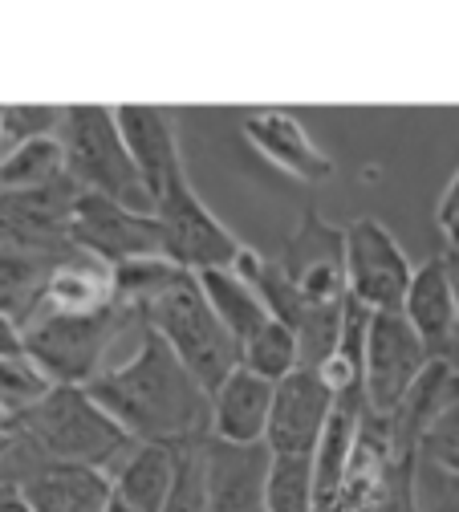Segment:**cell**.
Listing matches in <instances>:
<instances>
[{"instance_id":"cell-32","label":"cell","mask_w":459,"mask_h":512,"mask_svg":"<svg viewBox=\"0 0 459 512\" xmlns=\"http://www.w3.org/2000/svg\"><path fill=\"white\" fill-rule=\"evenodd\" d=\"M435 224H439V232L447 240V252H459V171L443 187L439 208H435Z\"/></svg>"},{"instance_id":"cell-17","label":"cell","mask_w":459,"mask_h":512,"mask_svg":"<svg viewBox=\"0 0 459 512\" xmlns=\"http://www.w3.org/2000/svg\"><path fill=\"white\" fill-rule=\"evenodd\" d=\"M244 139L269 163H277L285 175H293L301 183H321V179L334 175V159L309 139V131L289 110H252V114H244Z\"/></svg>"},{"instance_id":"cell-7","label":"cell","mask_w":459,"mask_h":512,"mask_svg":"<svg viewBox=\"0 0 459 512\" xmlns=\"http://www.w3.org/2000/svg\"><path fill=\"white\" fill-rule=\"evenodd\" d=\"M346 236V297L370 313L403 309L415 265L382 220L362 216L342 228Z\"/></svg>"},{"instance_id":"cell-25","label":"cell","mask_w":459,"mask_h":512,"mask_svg":"<svg viewBox=\"0 0 459 512\" xmlns=\"http://www.w3.org/2000/svg\"><path fill=\"white\" fill-rule=\"evenodd\" d=\"M65 175V151L53 139H37L25 143L17 151H9L0 159V191H29V187H45L57 183Z\"/></svg>"},{"instance_id":"cell-36","label":"cell","mask_w":459,"mask_h":512,"mask_svg":"<svg viewBox=\"0 0 459 512\" xmlns=\"http://www.w3.org/2000/svg\"><path fill=\"white\" fill-rule=\"evenodd\" d=\"M106 512H135V508H126L122 500H114V496H110V504H106Z\"/></svg>"},{"instance_id":"cell-14","label":"cell","mask_w":459,"mask_h":512,"mask_svg":"<svg viewBox=\"0 0 459 512\" xmlns=\"http://www.w3.org/2000/svg\"><path fill=\"white\" fill-rule=\"evenodd\" d=\"M334 407V391L309 366H297L281 382H273V407L265 427V447L273 456H313Z\"/></svg>"},{"instance_id":"cell-24","label":"cell","mask_w":459,"mask_h":512,"mask_svg":"<svg viewBox=\"0 0 459 512\" xmlns=\"http://www.w3.org/2000/svg\"><path fill=\"white\" fill-rule=\"evenodd\" d=\"M240 362L248 374L265 378V382H281L285 374H293L301 366V350H297V338L289 326H281L277 317H269L265 326H260L256 334H248L240 346Z\"/></svg>"},{"instance_id":"cell-37","label":"cell","mask_w":459,"mask_h":512,"mask_svg":"<svg viewBox=\"0 0 459 512\" xmlns=\"http://www.w3.org/2000/svg\"><path fill=\"white\" fill-rule=\"evenodd\" d=\"M5 443H9V439H5V427H0V456H5Z\"/></svg>"},{"instance_id":"cell-3","label":"cell","mask_w":459,"mask_h":512,"mask_svg":"<svg viewBox=\"0 0 459 512\" xmlns=\"http://www.w3.org/2000/svg\"><path fill=\"white\" fill-rule=\"evenodd\" d=\"M139 317L147 330H155L167 342V350L183 362V370L200 382L208 395L240 362L236 338L220 326V317L204 301L195 273H179Z\"/></svg>"},{"instance_id":"cell-35","label":"cell","mask_w":459,"mask_h":512,"mask_svg":"<svg viewBox=\"0 0 459 512\" xmlns=\"http://www.w3.org/2000/svg\"><path fill=\"white\" fill-rule=\"evenodd\" d=\"M447 261H451V281H455V297H459V252H447Z\"/></svg>"},{"instance_id":"cell-16","label":"cell","mask_w":459,"mask_h":512,"mask_svg":"<svg viewBox=\"0 0 459 512\" xmlns=\"http://www.w3.org/2000/svg\"><path fill=\"white\" fill-rule=\"evenodd\" d=\"M114 122H118V135L126 143V155L135 163L151 208L163 196V187L183 171V155H179V135H175V118L163 106H135V102H122L114 106Z\"/></svg>"},{"instance_id":"cell-18","label":"cell","mask_w":459,"mask_h":512,"mask_svg":"<svg viewBox=\"0 0 459 512\" xmlns=\"http://www.w3.org/2000/svg\"><path fill=\"white\" fill-rule=\"evenodd\" d=\"M273 407V382L236 366L208 395V435L224 443H265Z\"/></svg>"},{"instance_id":"cell-31","label":"cell","mask_w":459,"mask_h":512,"mask_svg":"<svg viewBox=\"0 0 459 512\" xmlns=\"http://www.w3.org/2000/svg\"><path fill=\"white\" fill-rule=\"evenodd\" d=\"M200 443L204 439H195L183 447V456H179V472H175V484L163 500L159 512H204V468H200Z\"/></svg>"},{"instance_id":"cell-8","label":"cell","mask_w":459,"mask_h":512,"mask_svg":"<svg viewBox=\"0 0 459 512\" xmlns=\"http://www.w3.org/2000/svg\"><path fill=\"white\" fill-rule=\"evenodd\" d=\"M427 350L399 309L370 313L362 350V399L374 415H395L407 391L427 370Z\"/></svg>"},{"instance_id":"cell-13","label":"cell","mask_w":459,"mask_h":512,"mask_svg":"<svg viewBox=\"0 0 459 512\" xmlns=\"http://www.w3.org/2000/svg\"><path fill=\"white\" fill-rule=\"evenodd\" d=\"M399 313L407 317V326L415 330L431 362H451L459 370V297L447 252L415 265Z\"/></svg>"},{"instance_id":"cell-12","label":"cell","mask_w":459,"mask_h":512,"mask_svg":"<svg viewBox=\"0 0 459 512\" xmlns=\"http://www.w3.org/2000/svg\"><path fill=\"white\" fill-rule=\"evenodd\" d=\"M70 244L114 269L135 256H159V228L147 212H130L114 200L82 191L70 212Z\"/></svg>"},{"instance_id":"cell-19","label":"cell","mask_w":459,"mask_h":512,"mask_svg":"<svg viewBox=\"0 0 459 512\" xmlns=\"http://www.w3.org/2000/svg\"><path fill=\"white\" fill-rule=\"evenodd\" d=\"M187 443H135L130 452L110 468V488L114 500H122L135 512H159L175 472H179V456Z\"/></svg>"},{"instance_id":"cell-34","label":"cell","mask_w":459,"mask_h":512,"mask_svg":"<svg viewBox=\"0 0 459 512\" xmlns=\"http://www.w3.org/2000/svg\"><path fill=\"white\" fill-rule=\"evenodd\" d=\"M0 512H33L17 488H0Z\"/></svg>"},{"instance_id":"cell-22","label":"cell","mask_w":459,"mask_h":512,"mask_svg":"<svg viewBox=\"0 0 459 512\" xmlns=\"http://www.w3.org/2000/svg\"><path fill=\"white\" fill-rule=\"evenodd\" d=\"M49 269H53V261H45V256L0 248V317L25 326L29 317L41 309V293H45Z\"/></svg>"},{"instance_id":"cell-15","label":"cell","mask_w":459,"mask_h":512,"mask_svg":"<svg viewBox=\"0 0 459 512\" xmlns=\"http://www.w3.org/2000/svg\"><path fill=\"white\" fill-rule=\"evenodd\" d=\"M273 452L265 443H224L204 435V512H265V476Z\"/></svg>"},{"instance_id":"cell-26","label":"cell","mask_w":459,"mask_h":512,"mask_svg":"<svg viewBox=\"0 0 459 512\" xmlns=\"http://www.w3.org/2000/svg\"><path fill=\"white\" fill-rule=\"evenodd\" d=\"M265 512H317L313 460L309 456H273L265 476Z\"/></svg>"},{"instance_id":"cell-38","label":"cell","mask_w":459,"mask_h":512,"mask_svg":"<svg viewBox=\"0 0 459 512\" xmlns=\"http://www.w3.org/2000/svg\"><path fill=\"white\" fill-rule=\"evenodd\" d=\"M0 427H5V415H0Z\"/></svg>"},{"instance_id":"cell-4","label":"cell","mask_w":459,"mask_h":512,"mask_svg":"<svg viewBox=\"0 0 459 512\" xmlns=\"http://www.w3.org/2000/svg\"><path fill=\"white\" fill-rule=\"evenodd\" d=\"M135 313L118 305L94 309V313H53L37 309L21 326L25 358L49 378V387H86L106 366V350L126 330Z\"/></svg>"},{"instance_id":"cell-10","label":"cell","mask_w":459,"mask_h":512,"mask_svg":"<svg viewBox=\"0 0 459 512\" xmlns=\"http://www.w3.org/2000/svg\"><path fill=\"white\" fill-rule=\"evenodd\" d=\"M82 196V187L61 175L57 183L29 187V191H0V248L29 252L57 261L70 244V212Z\"/></svg>"},{"instance_id":"cell-27","label":"cell","mask_w":459,"mask_h":512,"mask_svg":"<svg viewBox=\"0 0 459 512\" xmlns=\"http://www.w3.org/2000/svg\"><path fill=\"white\" fill-rule=\"evenodd\" d=\"M65 106H49V102H9L0 106V159L9 151L37 143V139H53L61 131Z\"/></svg>"},{"instance_id":"cell-23","label":"cell","mask_w":459,"mask_h":512,"mask_svg":"<svg viewBox=\"0 0 459 512\" xmlns=\"http://www.w3.org/2000/svg\"><path fill=\"white\" fill-rule=\"evenodd\" d=\"M183 269H175L167 256H135L110 269V301L126 313H143Z\"/></svg>"},{"instance_id":"cell-28","label":"cell","mask_w":459,"mask_h":512,"mask_svg":"<svg viewBox=\"0 0 459 512\" xmlns=\"http://www.w3.org/2000/svg\"><path fill=\"white\" fill-rule=\"evenodd\" d=\"M45 391H49V378L25 354L21 358H0V415H5V423L13 415H21L25 407H33Z\"/></svg>"},{"instance_id":"cell-1","label":"cell","mask_w":459,"mask_h":512,"mask_svg":"<svg viewBox=\"0 0 459 512\" xmlns=\"http://www.w3.org/2000/svg\"><path fill=\"white\" fill-rule=\"evenodd\" d=\"M86 391L130 443H195L208 435V391L147 326L139 350L90 378Z\"/></svg>"},{"instance_id":"cell-2","label":"cell","mask_w":459,"mask_h":512,"mask_svg":"<svg viewBox=\"0 0 459 512\" xmlns=\"http://www.w3.org/2000/svg\"><path fill=\"white\" fill-rule=\"evenodd\" d=\"M5 435L29 460L102 468L106 476L135 447L86 387H49L33 407L5 423Z\"/></svg>"},{"instance_id":"cell-30","label":"cell","mask_w":459,"mask_h":512,"mask_svg":"<svg viewBox=\"0 0 459 512\" xmlns=\"http://www.w3.org/2000/svg\"><path fill=\"white\" fill-rule=\"evenodd\" d=\"M411 512H459V480L423 464V460H415Z\"/></svg>"},{"instance_id":"cell-33","label":"cell","mask_w":459,"mask_h":512,"mask_svg":"<svg viewBox=\"0 0 459 512\" xmlns=\"http://www.w3.org/2000/svg\"><path fill=\"white\" fill-rule=\"evenodd\" d=\"M25 346H21V326L9 322V317H0V358H21Z\"/></svg>"},{"instance_id":"cell-20","label":"cell","mask_w":459,"mask_h":512,"mask_svg":"<svg viewBox=\"0 0 459 512\" xmlns=\"http://www.w3.org/2000/svg\"><path fill=\"white\" fill-rule=\"evenodd\" d=\"M106 305H114L110 301V265L94 261V256H86L78 248H70L61 261H53L45 293H41V309L94 313V309H106Z\"/></svg>"},{"instance_id":"cell-9","label":"cell","mask_w":459,"mask_h":512,"mask_svg":"<svg viewBox=\"0 0 459 512\" xmlns=\"http://www.w3.org/2000/svg\"><path fill=\"white\" fill-rule=\"evenodd\" d=\"M9 439V435H5ZM0 488H17L33 512H106L114 488L102 468L41 464L9 439L0 456Z\"/></svg>"},{"instance_id":"cell-11","label":"cell","mask_w":459,"mask_h":512,"mask_svg":"<svg viewBox=\"0 0 459 512\" xmlns=\"http://www.w3.org/2000/svg\"><path fill=\"white\" fill-rule=\"evenodd\" d=\"M277 269L309 305H342L346 301V236L325 224L317 208H305L301 224L285 240Z\"/></svg>"},{"instance_id":"cell-21","label":"cell","mask_w":459,"mask_h":512,"mask_svg":"<svg viewBox=\"0 0 459 512\" xmlns=\"http://www.w3.org/2000/svg\"><path fill=\"white\" fill-rule=\"evenodd\" d=\"M195 281H200V293L220 317V326L236 338V346L269 322L265 301L256 297V289L236 269H208V273H195Z\"/></svg>"},{"instance_id":"cell-6","label":"cell","mask_w":459,"mask_h":512,"mask_svg":"<svg viewBox=\"0 0 459 512\" xmlns=\"http://www.w3.org/2000/svg\"><path fill=\"white\" fill-rule=\"evenodd\" d=\"M159 228V256L183 273H208V269H236L244 244L220 224V216L200 200L191 187L187 167L163 187V196L151 208Z\"/></svg>"},{"instance_id":"cell-29","label":"cell","mask_w":459,"mask_h":512,"mask_svg":"<svg viewBox=\"0 0 459 512\" xmlns=\"http://www.w3.org/2000/svg\"><path fill=\"white\" fill-rule=\"evenodd\" d=\"M419 460L459 480V399L447 403L419 439Z\"/></svg>"},{"instance_id":"cell-5","label":"cell","mask_w":459,"mask_h":512,"mask_svg":"<svg viewBox=\"0 0 459 512\" xmlns=\"http://www.w3.org/2000/svg\"><path fill=\"white\" fill-rule=\"evenodd\" d=\"M57 143L65 151V175L82 191L151 216V196L126 155V143L114 122V106H90V102L65 106Z\"/></svg>"}]
</instances>
